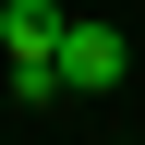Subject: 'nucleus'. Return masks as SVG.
Returning <instances> with one entry per match:
<instances>
[{
  "instance_id": "2",
  "label": "nucleus",
  "mask_w": 145,
  "mask_h": 145,
  "mask_svg": "<svg viewBox=\"0 0 145 145\" xmlns=\"http://www.w3.org/2000/svg\"><path fill=\"white\" fill-rule=\"evenodd\" d=\"M48 72H61V97H109V85L133 72V48H121V24H72V12H61V48H48Z\"/></svg>"
},
{
  "instance_id": "1",
  "label": "nucleus",
  "mask_w": 145,
  "mask_h": 145,
  "mask_svg": "<svg viewBox=\"0 0 145 145\" xmlns=\"http://www.w3.org/2000/svg\"><path fill=\"white\" fill-rule=\"evenodd\" d=\"M48 48H61V0H0V72H12V97H61V72H48Z\"/></svg>"
}]
</instances>
